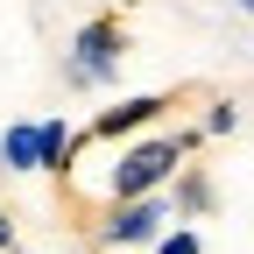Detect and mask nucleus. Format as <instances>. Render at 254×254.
<instances>
[{
	"label": "nucleus",
	"instance_id": "obj_4",
	"mask_svg": "<svg viewBox=\"0 0 254 254\" xmlns=\"http://www.w3.org/2000/svg\"><path fill=\"white\" fill-rule=\"evenodd\" d=\"M177 99L170 92H134V99H120V106H99L92 113V127L85 134H99V141H120V134H141V127H155Z\"/></svg>",
	"mask_w": 254,
	"mask_h": 254
},
{
	"label": "nucleus",
	"instance_id": "obj_9",
	"mask_svg": "<svg viewBox=\"0 0 254 254\" xmlns=\"http://www.w3.org/2000/svg\"><path fill=\"white\" fill-rule=\"evenodd\" d=\"M155 254H205V240H198V226H170L155 240Z\"/></svg>",
	"mask_w": 254,
	"mask_h": 254
},
{
	"label": "nucleus",
	"instance_id": "obj_10",
	"mask_svg": "<svg viewBox=\"0 0 254 254\" xmlns=\"http://www.w3.org/2000/svg\"><path fill=\"white\" fill-rule=\"evenodd\" d=\"M0 254H14V219H7V205H0Z\"/></svg>",
	"mask_w": 254,
	"mask_h": 254
},
{
	"label": "nucleus",
	"instance_id": "obj_6",
	"mask_svg": "<svg viewBox=\"0 0 254 254\" xmlns=\"http://www.w3.org/2000/svg\"><path fill=\"white\" fill-rule=\"evenodd\" d=\"M0 163L7 170H43V120H14L0 134Z\"/></svg>",
	"mask_w": 254,
	"mask_h": 254
},
{
	"label": "nucleus",
	"instance_id": "obj_3",
	"mask_svg": "<svg viewBox=\"0 0 254 254\" xmlns=\"http://www.w3.org/2000/svg\"><path fill=\"white\" fill-rule=\"evenodd\" d=\"M170 233V198L148 190V198H113L106 219H99V240L106 247H155Z\"/></svg>",
	"mask_w": 254,
	"mask_h": 254
},
{
	"label": "nucleus",
	"instance_id": "obj_1",
	"mask_svg": "<svg viewBox=\"0 0 254 254\" xmlns=\"http://www.w3.org/2000/svg\"><path fill=\"white\" fill-rule=\"evenodd\" d=\"M198 141H205V127H177V134H148V141H134V148H120L106 190H113V198H148V190H170L177 170H184V155L198 148Z\"/></svg>",
	"mask_w": 254,
	"mask_h": 254
},
{
	"label": "nucleus",
	"instance_id": "obj_2",
	"mask_svg": "<svg viewBox=\"0 0 254 254\" xmlns=\"http://www.w3.org/2000/svg\"><path fill=\"white\" fill-rule=\"evenodd\" d=\"M120 57H127V21L120 14H85L78 36H71V50H64V85L99 92V85L120 78Z\"/></svg>",
	"mask_w": 254,
	"mask_h": 254
},
{
	"label": "nucleus",
	"instance_id": "obj_11",
	"mask_svg": "<svg viewBox=\"0 0 254 254\" xmlns=\"http://www.w3.org/2000/svg\"><path fill=\"white\" fill-rule=\"evenodd\" d=\"M240 14H254V0H240Z\"/></svg>",
	"mask_w": 254,
	"mask_h": 254
},
{
	"label": "nucleus",
	"instance_id": "obj_8",
	"mask_svg": "<svg viewBox=\"0 0 254 254\" xmlns=\"http://www.w3.org/2000/svg\"><path fill=\"white\" fill-rule=\"evenodd\" d=\"M198 127H205V134H233V127H240V106H233V99H212Z\"/></svg>",
	"mask_w": 254,
	"mask_h": 254
},
{
	"label": "nucleus",
	"instance_id": "obj_7",
	"mask_svg": "<svg viewBox=\"0 0 254 254\" xmlns=\"http://www.w3.org/2000/svg\"><path fill=\"white\" fill-rule=\"evenodd\" d=\"M71 155H78V127L71 120H43V170L71 177Z\"/></svg>",
	"mask_w": 254,
	"mask_h": 254
},
{
	"label": "nucleus",
	"instance_id": "obj_5",
	"mask_svg": "<svg viewBox=\"0 0 254 254\" xmlns=\"http://www.w3.org/2000/svg\"><path fill=\"white\" fill-rule=\"evenodd\" d=\"M170 205H177V219H205V212L219 205L212 170H205V163H184V170H177V198H170Z\"/></svg>",
	"mask_w": 254,
	"mask_h": 254
}]
</instances>
